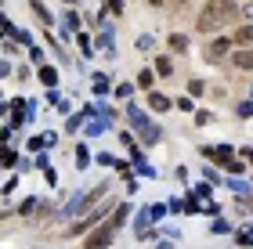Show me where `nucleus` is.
I'll return each instance as SVG.
<instances>
[{
  "label": "nucleus",
  "mask_w": 253,
  "mask_h": 249,
  "mask_svg": "<svg viewBox=\"0 0 253 249\" xmlns=\"http://www.w3.org/2000/svg\"><path fill=\"white\" fill-rule=\"evenodd\" d=\"M105 11H112V15H123V0H105Z\"/></svg>",
  "instance_id": "obj_34"
},
{
  "label": "nucleus",
  "mask_w": 253,
  "mask_h": 249,
  "mask_svg": "<svg viewBox=\"0 0 253 249\" xmlns=\"http://www.w3.org/2000/svg\"><path fill=\"white\" fill-rule=\"evenodd\" d=\"M228 166V174H243V159H232V163H224Z\"/></svg>",
  "instance_id": "obj_42"
},
{
  "label": "nucleus",
  "mask_w": 253,
  "mask_h": 249,
  "mask_svg": "<svg viewBox=\"0 0 253 249\" xmlns=\"http://www.w3.org/2000/svg\"><path fill=\"white\" fill-rule=\"evenodd\" d=\"M228 47H232V40H210V43H206V58H210V62L224 58V54H228Z\"/></svg>",
  "instance_id": "obj_6"
},
{
  "label": "nucleus",
  "mask_w": 253,
  "mask_h": 249,
  "mask_svg": "<svg viewBox=\"0 0 253 249\" xmlns=\"http://www.w3.org/2000/svg\"><path fill=\"white\" fill-rule=\"evenodd\" d=\"M232 43H239V47H253V26H243L232 36Z\"/></svg>",
  "instance_id": "obj_12"
},
{
  "label": "nucleus",
  "mask_w": 253,
  "mask_h": 249,
  "mask_svg": "<svg viewBox=\"0 0 253 249\" xmlns=\"http://www.w3.org/2000/svg\"><path fill=\"white\" fill-rule=\"evenodd\" d=\"M101 217H105V213H101V210H90V213H87V217H80V220L73 224V231H87V228H90V224H94V220H101Z\"/></svg>",
  "instance_id": "obj_11"
},
{
  "label": "nucleus",
  "mask_w": 253,
  "mask_h": 249,
  "mask_svg": "<svg viewBox=\"0 0 253 249\" xmlns=\"http://www.w3.org/2000/svg\"><path fill=\"white\" fill-rule=\"evenodd\" d=\"M239 155H243V163H253V148H250V144H243V148H239Z\"/></svg>",
  "instance_id": "obj_43"
},
{
  "label": "nucleus",
  "mask_w": 253,
  "mask_h": 249,
  "mask_svg": "<svg viewBox=\"0 0 253 249\" xmlns=\"http://www.w3.org/2000/svg\"><path fill=\"white\" fill-rule=\"evenodd\" d=\"M243 246H253V224H246V228H239V235H235Z\"/></svg>",
  "instance_id": "obj_24"
},
{
  "label": "nucleus",
  "mask_w": 253,
  "mask_h": 249,
  "mask_svg": "<svg viewBox=\"0 0 253 249\" xmlns=\"http://www.w3.org/2000/svg\"><path fill=\"white\" fill-rule=\"evenodd\" d=\"M33 11H37V15H40V22H47V26H51V22H54V18H51V11H47V7H43V4H40V0H33Z\"/></svg>",
  "instance_id": "obj_25"
},
{
  "label": "nucleus",
  "mask_w": 253,
  "mask_h": 249,
  "mask_svg": "<svg viewBox=\"0 0 253 249\" xmlns=\"http://www.w3.org/2000/svg\"><path fill=\"white\" fill-rule=\"evenodd\" d=\"M137 87H152V69H141V76H137Z\"/></svg>",
  "instance_id": "obj_32"
},
{
  "label": "nucleus",
  "mask_w": 253,
  "mask_h": 249,
  "mask_svg": "<svg viewBox=\"0 0 253 249\" xmlns=\"http://www.w3.org/2000/svg\"><path fill=\"white\" fill-rule=\"evenodd\" d=\"M112 94H116L120 101H130V98H134V83H120L116 90H112Z\"/></svg>",
  "instance_id": "obj_22"
},
{
  "label": "nucleus",
  "mask_w": 253,
  "mask_h": 249,
  "mask_svg": "<svg viewBox=\"0 0 253 249\" xmlns=\"http://www.w3.org/2000/svg\"><path fill=\"white\" fill-rule=\"evenodd\" d=\"M167 210H170V213H181V210H185V199H170Z\"/></svg>",
  "instance_id": "obj_37"
},
{
  "label": "nucleus",
  "mask_w": 253,
  "mask_h": 249,
  "mask_svg": "<svg viewBox=\"0 0 253 249\" xmlns=\"http://www.w3.org/2000/svg\"><path fill=\"white\" fill-rule=\"evenodd\" d=\"M37 206H40V199H26V202L18 206V213H22V217H29V213L37 210Z\"/></svg>",
  "instance_id": "obj_27"
},
{
  "label": "nucleus",
  "mask_w": 253,
  "mask_h": 249,
  "mask_svg": "<svg viewBox=\"0 0 253 249\" xmlns=\"http://www.w3.org/2000/svg\"><path fill=\"white\" fill-rule=\"evenodd\" d=\"M203 177L210 180V184H221V177H217V170H213V166H206V170H203Z\"/></svg>",
  "instance_id": "obj_36"
},
{
  "label": "nucleus",
  "mask_w": 253,
  "mask_h": 249,
  "mask_svg": "<svg viewBox=\"0 0 253 249\" xmlns=\"http://www.w3.org/2000/svg\"><path fill=\"white\" fill-rule=\"evenodd\" d=\"M210 119H213V112H195V123H199V127H210Z\"/></svg>",
  "instance_id": "obj_31"
},
{
  "label": "nucleus",
  "mask_w": 253,
  "mask_h": 249,
  "mask_svg": "<svg viewBox=\"0 0 253 249\" xmlns=\"http://www.w3.org/2000/svg\"><path fill=\"white\" fill-rule=\"evenodd\" d=\"M188 94L199 98V94H203V80H192V83H188Z\"/></svg>",
  "instance_id": "obj_40"
},
{
  "label": "nucleus",
  "mask_w": 253,
  "mask_h": 249,
  "mask_svg": "<svg viewBox=\"0 0 253 249\" xmlns=\"http://www.w3.org/2000/svg\"><path fill=\"white\" fill-rule=\"evenodd\" d=\"M167 213H170V210L163 206V202H152V206H148V217H152V224H159V220L167 217Z\"/></svg>",
  "instance_id": "obj_18"
},
{
  "label": "nucleus",
  "mask_w": 253,
  "mask_h": 249,
  "mask_svg": "<svg viewBox=\"0 0 253 249\" xmlns=\"http://www.w3.org/2000/svg\"><path fill=\"white\" fill-rule=\"evenodd\" d=\"M90 87H94V94H98V98H105L109 90H112V83H109V76H94V80H90Z\"/></svg>",
  "instance_id": "obj_16"
},
{
  "label": "nucleus",
  "mask_w": 253,
  "mask_h": 249,
  "mask_svg": "<svg viewBox=\"0 0 253 249\" xmlns=\"http://www.w3.org/2000/svg\"><path fill=\"white\" fill-rule=\"evenodd\" d=\"M69 33H80V15H76V11H65V22H62V40H69Z\"/></svg>",
  "instance_id": "obj_9"
},
{
  "label": "nucleus",
  "mask_w": 253,
  "mask_h": 249,
  "mask_svg": "<svg viewBox=\"0 0 253 249\" xmlns=\"http://www.w3.org/2000/svg\"><path fill=\"white\" fill-rule=\"evenodd\" d=\"M15 188H18V177H11V180H4V184H0V191H4V195H11Z\"/></svg>",
  "instance_id": "obj_38"
},
{
  "label": "nucleus",
  "mask_w": 253,
  "mask_h": 249,
  "mask_svg": "<svg viewBox=\"0 0 253 249\" xmlns=\"http://www.w3.org/2000/svg\"><path fill=\"white\" fill-rule=\"evenodd\" d=\"M206 159H213V163H232L235 159V148L232 144H217V148H203Z\"/></svg>",
  "instance_id": "obj_5"
},
{
  "label": "nucleus",
  "mask_w": 253,
  "mask_h": 249,
  "mask_svg": "<svg viewBox=\"0 0 253 249\" xmlns=\"http://www.w3.org/2000/svg\"><path fill=\"white\" fill-rule=\"evenodd\" d=\"M76 166H80V170H87V166H90V152H87V144H80V148H76Z\"/></svg>",
  "instance_id": "obj_21"
},
{
  "label": "nucleus",
  "mask_w": 253,
  "mask_h": 249,
  "mask_svg": "<svg viewBox=\"0 0 253 249\" xmlns=\"http://www.w3.org/2000/svg\"><path fill=\"white\" fill-rule=\"evenodd\" d=\"M152 43H156V36L145 33V36H137V51H152Z\"/></svg>",
  "instance_id": "obj_28"
},
{
  "label": "nucleus",
  "mask_w": 253,
  "mask_h": 249,
  "mask_svg": "<svg viewBox=\"0 0 253 249\" xmlns=\"http://www.w3.org/2000/svg\"><path fill=\"white\" fill-rule=\"evenodd\" d=\"M156 72L159 76H174V62L170 58H156Z\"/></svg>",
  "instance_id": "obj_20"
},
{
  "label": "nucleus",
  "mask_w": 253,
  "mask_h": 249,
  "mask_svg": "<svg viewBox=\"0 0 253 249\" xmlns=\"http://www.w3.org/2000/svg\"><path fill=\"white\" fill-rule=\"evenodd\" d=\"M98 163L101 166H116V155H112V152H98Z\"/></svg>",
  "instance_id": "obj_33"
},
{
  "label": "nucleus",
  "mask_w": 253,
  "mask_h": 249,
  "mask_svg": "<svg viewBox=\"0 0 253 249\" xmlns=\"http://www.w3.org/2000/svg\"><path fill=\"white\" fill-rule=\"evenodd\" d=\"M210 231H213V235H224V231H228V220H221V217H217V220L210 224Z\"/></svg>",
  "instance_id": "obj_35"
},
{
  "label": "nucleus",
  "mask_w": 253,
  "mask_h": 249,
  "mask_svg": "<svg viewBox=\"0 0 253 249\" xmlns=\"http://www.w3.org/2000/svg\"><path fill=\"white\" fill-rule=\"evenodd\" d=\"M148 108L152 112H167V108H174V101H170L167 94H159V90H152V94H148Z\"/></svg>",
  "instance_id": "obj_7"
},
{
  "label": "nucleus",
  "mask_w": 253,
  "mask_h": 249,
  "mask_svg": "<svg viewBox=\"0 0 253 249\" xmlns=\"http://www.w3.org/2000/svg\"><path fill=\"white\" fill-rule=\"evenodd\" d=\"M76 43H80V54H84V58H90V54H94V43H90L87 33H76Z\"/></svg>",
  "instance_id": "obj_17"
},
{
  "label": "nucleus",
  "mask_w": 253,
  "mask_h": 249,
  "mask_svg": "<svg viewBox=\"0 0 253 249\" xmlns=\"http://www.w3.org/2000/svg\"><path fill=\"white\" fill-rule=\"evenodd\" d=\"M40 83L47 87V90H54V87H58V72L47 69V65H40Z\"/></svg>",
  "instance_id": "obj_14"
},
{
  "label": "nucleus",
  "mask_w": 253,
  "mask_h": 249,
  "mask_svg": "<svg viewBox=\"0 0 253 249\" xmlns=\"http://www.w3.org/2000/svg\"><path fill=\"white\" fill-rule=\"evenodd\" d=\"M29 58H33V62H40V65H43V51H40V47H29Z\"/></svg>",
  "instance_id": "obj_44"
},
{
  "label": "nucleus",
  "mask_w": 253,
  "mask_h": 249,
  "mask_svg": "<svg viewBox=\"0 0 253 249\" xmlns=\"http://www.w3.org/2000/svg\"><path fill=\"white\" fill-rule=\"evenodd\" d=\"M170 51H188V36L185 33H174V36H170Z\"/></svg>",
  "instance_id": "obj_19"
},
{
  "label": "nucleus",
  "mask_w": 253,
  "mask_h": 249,
  "mask_svg": "<svg viewBox=\"0 0 253 249\" xmlns=\"http://www.w3.org/2000/svg\"><path fill=\"white\" fill-rule=\"evenodd\" d=\"M105 191H109V184H98V188H90V191H76V195L62 206V217L65 220H76L80 213H90V210L98 206V199H105Z\"/></svg>",
  "instance_id": "obj_3"
},
{
  "label": "nucleus",
  "mask_w": 253,
  "mask_h": 249,
  "mask_svg": "<svg viewBox=\"0 0 253 249\" xmlns=\"http://www.w3.org/2000/svg\"><path fill=\"white\" fill-rule=\"evenodd\" d=\"M232 65H235V69H253V51H243V47H239V51L232 54Z\"/></svg>",
  "instance_id": "obj_10"
},
{
  "label": "nucleus",
  "mask_w": 253,
  "mask_h": 249,
  "mask_svg": "<svg viewBox=\"0 0 253 249\" xmlns=\"http://www.w3.org/2000/svg\"><path fill=\"white\" fill-rule=\"evenodd\" d=\"M109 116H90V123H87V138H98V134H105L109 130Z\"/></svg>",
  "instance_id": "obj_8"
},
{
  "label": "nucleus",
  "mask_w": 253,
  "mask_h": 249,
  "mask_svg": "<svg viewBox=\"0 0 253 249\" xmlns=\"http://www.w3.org/2000/svg\"><path fill=\"white\" fill-rule=\"evenodd\" d=\"M15 36H18V43H26V47H33V36H29L26 29H15Z\"/></svg>",
  "instance_id": "obj_39"
},
{
  "label": "nucleus",
  "mask_w": 253,
  "mask_h": 249,
  "mask_svg": "<svg viewBox=\"0 0 253 249\" xmlns=\"http://www.w3.org/2000/svg\"><path fill=\"white\" fill-rule=\"evenodd\" d=\"M130 213H134V210H130V202H120V206L112 210V217H105L94 231L87 235V242H84V246H87V249H105V246H112V239L120 235V228L126 224V217H130Z\"/></svg>",
  "instance_id": "obj_1"
},
{
  "label": "nucleus",
  "mask_w": 253,
  "mask_h": 249,
  "mask_svg": "<svg viewBox=\"0 0 253 249\" xmlns=\"http://www.w3.org/2000/svg\"><path fill=\"white\" fill-rule=\"evenodd\" d=\"M18 163V155L11 152V148H0V166H15Z\"/></svg>",
  "instance_id": "obj_26"
},
{
  "label": "nucleus",
  "mask_w": 253,
  "mask_h": 249,
  "mask_svg": "<svg viewBox=\"0 0 253 249\" xmlns=\"http://www.w3.org/2000/svg\"><path fill=\"white\" fill-rule=\"evenodd\" d=\"M156 249H174V242H159Z\"/></svg>",
  "instance_id": "obj_46"
},
{
  "label": "nucleus",
  "mask_w": 253,
  "mask_h": 249,
  "mask_svg": "<svg viewBox=\"0 0 253 249\" xmlns=\"http://www.w3.org/2000/svg\"><path fill=\"white\" fill-rule=\"evenodd\" d=\"M239 18V4H232V0H210V4L203 7V15H199V26L203 33H213V29H221L228 26V22H235Z\"/></svg>",
  "instance_id": "obj_2"
},
{
  "label": "nucleus",
  "mask_w": 253,
  "mask_h": 249,
  "mask_svg": "<svg viewBox=\"0 0 253 249\" xmlns=\"http://www.w3.org/2000/svg\"><path fill=\"white\" fill-rule=\"evenodd\" d=\"M126 119L134 123V130L141 134V141H145V144H156L159 138H163V130H159L156 123L148 119V116H145L141 108H137V105H130V101H126Z\"/></svg>",
  "instance_id": "obj_4"
},
{
  "label": "nucleus",
  "mask_w": 253,
  "mask_h": 249,
  "mask_svg": "<svg viewBox=\"0 0 253 249\" xmlns=\"http://www.w3.org/2000/svg\"><path fill=\"white\" fill-rule=\"evenodd\" d=\"M148 224H152V217H148V206H145V210H137V224H134V228H137V235H141V239L148 235Z\"/></svg>",
  "instance_id": "obj_15"
},
{
  "label": "nucleus",
  "mask_w": 253,
  "mask_h": 249,
  "mask_svg": "<svg viewBox=\"0 0 253 249\" xmlns=\"http://www.w3.org/2000/svg\"><path fill=\"white\" fill-rule=\"evenodd\" d=\"M243 15H246V18L253 22V4H246V7H243Z\"/></svg>",
  "instance_id": "obj_45"
},
{
  "label": "nucleus",
  "mask_w": 253,
  "mask_h": 249,
  "mask_svg": "<svg viewBox=\"0 0 253 249\" xmlns=\"http://www.w3.org/2000/svg\"><path fill=\"white\" fill-rule=\"evenodd\" d=\"M62 4H73V0H62Z\"/></svg>",
  "instance_id": "obj_47"
},
{
  "label": "nucleus",
  "mask_w": 253,
  "mask_h": 249,
  "mask_svg": "<svg viewBox=\"0 0 253 249\" xmlns=\"http://www.w3.org/2000/svg\"><path fill=\"white\" fill-rule=\"evenodd\" d=\"M239 116H243V119L253 116V98H250V101H239Z\"/></svg>",
  "instance_id": "obj_29"
},
{
  "label": "nucleus",
  "mask_w": 253,
  "mask_h": 249,
  "mask_svg": "<svg viewBox=\"0 0 253 249\" xmlns=\"http://www.w3.org/2000/svg\"><path fill=\"white\" fill-rule=\"evenodd\" d=\"M228 188H232L239 199H243V195H253V184H246L243 177H232V180H228Z\"/></svg>",
  "instance_id": "obj_13"
},
{
  "label": "nucleus",
  "mask_w": 253,
  "mask_h": 249,
  "mask_svg": "<svg viewBox=\"0 0 253 249\" xmlns=\"http://www.w3.org/2000/svg\"><path fill=\"white\" fill-rule=\"evenodd\" d=\"M174 108H181V112H192L195 105H192V98H174Z\"/></svg>",
  "instance_id": "obj_30"
},
{
  "label": "nucleus",
  "mask_w": 253,
  "mask_h": 249,
  "mask_svg": "<svg viewBox=\"0 0 253 249\" xmlns=\"http://www.w3.org/2000/svg\"><path fill=\"white\" fill-rule=\"evenodd\" d=\"M185 213H199V199H195V195L185 199Z\"/></svg>",
  "instance_id": "obj_41"
},
{
  "label": "nucleus",
  "mask_w": 253,
  "mask_h": 249,
  "mask_svg": "<svg viewBox=\"0 0 253 249\" xmlns=\"http://www.w3.org/2000/svg\"><path fill=\"white\" fill-rule=\"evenodd\" d=\"M192 195H195V199H210V195H213V184H210V180H203V184H195Z\"/></svg>",
  "instance_id": "obj_23"
}]
</instances>
